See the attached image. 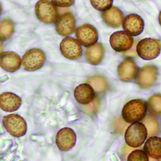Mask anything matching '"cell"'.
<instances>
[{
	"label": "cell",
	"mask_w": 161,
	"mask_h": 161,
	"mask_svg": "<svg viewBox=\"0 0 161 161\" xmlns=\"http://www.w3.org/2000/svg\"><path fill=\"white\" fill-rule=\"evenodd\" d=\"M149 112L154 115H161V95H155L149 99L147 103Z\"/></svg>",
	"instance_id": "22"
},
{
	"label": "cell",
	"mask_w": 161,
	"mask_h": 161,
	"mask_svg": "<svg viewBox=\"0 0 161 161\" xmlns=\"http://www.w3.org/2000/svg\"><path fill=\"white\" fill-rule=\"evenodd\" d=\"M46 60V55L43 51L39 49H32L24 54L21 64L25 70L36 71L43 66Z\"/></svg>",
	"instance_id": "6"
},
{
	"label": "cell",
	"mask_w": 161,
	"mask_h": 161,
	"mask_svg": "<svg viewBox=\"0 0 161 161\" xmlns=\"http://www.w3.org/2000/svg\"><path fill=\"white\" fill-rule=\"evenodd\" d=\"M91 5L96 10L105 11L111 8L113 0H90Z\"/></svg>",
	"instance_id": "25"
},
{
	"label": "cell",
	"mask_w": 161,
	"mask_h": 161,
	"mask_svg": "<svg viewBox=\"0 0 161 161\" xmlns=\"http://www.w3.org/2000/svg\"><path fill=\"white\" fill-rule=\"evenodd\" d=\"M144 150L147 154L153 159L161 160V138L152 136L146 141Z\"/></svg>",
	"instance_id": "20"
},
{
	"label": "cell",
	"mask_w": 161,
	"mask_h": 161,
	"mask_svg": "<svg viewBox=\"0 0 161 161\" xmlns=\"http://www.w3.org/2000/svg\"><path fill=\"white\" fill-rule=\"evenodd\" d=\"M75 0H52L53 3L60 7H68L72 5Z\"/></svg>",
	"instance_id": "28"
},
{
	"label": "cell",
	"mask_w": 161,
	"mask_h": 161,
	"mask_svg": "<svg viewBox=\"0 0 161 161\" xmlns=\"http://www.w3.org/2000/svg\"><path fill=\"white\" fill-rule=\"evenodd\" d=\"M146 102L142 99H135L127 103L123 107L122 116L124 120L129 123L142 120L147 114Z\"/></svg>",
	"instance_id": "1"
},
{
	"label": "cell",
	"mask_w": 161,
	"mask_h": 161,
	"mask_svg": "<svg viewBox=\"0 0 161 161\" xmlns=\"http://www.w3.org/2000/svg\"><path fill=\"white\" fill-rule=\"evenodd\" d=\"M104 50L102 44L97 43L88 47L85 52L86 59L90 64L97 65L103 60Z\"/></svg>",
	"instance_id": "19"
},
{
	"label": "cell",
	"mask_w": 161,
	"mask_h": 161,
	"mask_svg": "<svg viewBox=\"0 0 161 161\" xmlns=\"http://www.w3.org/2000/svg\"><path fill=\"white\" fill-rule=\"evenodd\" d=\"M147 136L145 125L141 122H135L126 130L125 139L127 145L132 147H138L144 144Z\"/></svg>",
	"instance_id": "2"
},
{
	"label": "cell",
	"mask_w": 161,
	"mask_h": 161,
	"mask_svg": "<svg viewBox=\"0 0 161 161\" xmlns=\"http://www.w3.org/2000/svg\"><path fill=\"white\" fill-rule=\"evenodd\" d=\"M158 76V69L153 65L143 67L137 73L136 77L137 84L142 89H147L152 86Z\"/></svg>",
	"instance_id": "8"
},
{
	"label": "cell",
	"mask_w": 161,
	"mask_h": 161,
	"mask_svg": "<svg viewBox=\"0 0 161 161\" xmlns=\"http://www.w3.org/2000/svg\"><path fill=\"white\" fill-rule=\"evenodd\" d=\"M99 105V101L97 99H96L92 102L89 103L88 105H86L84 108L86 111V113L90 114H92L96 113L97 110L98 109Z\"/></svg>",
	"instance_id": "27"
},
{
	"label": "cell",
	"mask_w": 161,
	"mask_h": 161,
	"mask_svg": "<svg viewBox=\"0 0 161 161\" xmlns=\"http://www.w3.org/2000/svg\"><path fill=\"white\" fill-rule=\"evenodd\" d=\"M138 73V68L135 61L131 58L124 59L119 65V78L123 82H130L135 79Z\"/></svg>",
	"instance_id": "14"
},
{
	"label": "cell",
	"mask_w": 161,
	"mask_h": 161,
	"mask_svg": "<svg viewBox=\"0 0 161 161\" xmlns=\"http://www.w3.org/2000/svg\"><path fill=\"white\" fill-rule=\"evenodd\" d=\"M35 13L38 19L45 24L54 23L58 19V11L49 0H40L36 3Z\"/></svg>",
	"instance_id": "4"
},
{
	"label": "cell",
	"mask_w": 161,
	"mask_h": 161,
	"mask_svg": "<svg viewBox=\"0 0 161 161\" xmlns=\"http://www.w3.org/2000/svg\"><path fill=\"white\" fill-rule=\"evenodd\" d=\"M76 134L71 128H64L57 133L56 143L57 147L62 151L70 150L76 143Z\"/></svg>",
	"instance_id": "11"
},
{
	"label": "cell",
	"mask_w": 161,
	"mask_h": 161,
	"mask_svg": "<svg viewBox=\"0 0 161 161\" xmlns=\"http://www.w3.org/2000/svg\"><path fill=\"white\" fill-rule=\"evenodd\" d=\"M161 51V42L158 39L146 38L139 42L136 46L138 56L145 60H152L157 58Z\"/></svg>",
	"instance_id": "3"
},
{
	"label": "cell",
	"mask_w": 161,
	"mask_h": 161,
	"mask_svg": "<svg viewBox=\"0 0 161 161\" xmlns=\"http://www.w3.org/2000/svg\"><path fill=\"white\" fill-rule=\"evenodd\" d=\"M21 63L20 56L14 52H5L1 54L0 65L7 72L17 71L20 69Z\"/></svg>",
	"instance_id": "15"
},
{
	"label": "cell",
	"mask_w": 161,
	"mask_h": 161,
	"mask_svg": "<svg viewBox=\"0 0 161 161\" xmlns=\"http://www.w3.org/2000/svg\"><path fill=\"white\" fill-rule=\"evenodd\" d=\"M76 27V20L72 14L66 13L58 18L55 28L58 34L66 36L72 34Z\"/></svg>",
	"instance_id": "12"
},
{
	"label": "cell",
	"mask_w": 161,
	"mask_h": 161,
	"mask_svg": "<svg viewBox=\"0 0 161 161\" xmlns=\"http://www.w3.org/2000/svg\"><path fill=\"white\" fill-rule=\"evenodd\" d=\"M60 50L65 58L71 60H78L82 54V49L80 43L72 37H66L62 40Z\"/></svg>",
	"instance_id": "9"
},
{
	"label": "cell",
	"mask_w": 161,
	"mask_h": 161,
	"mask_svg": "<svg viewBox=\"0 0 161 161\" xmlns=\"http://www.w3.org/2000/svg\"><path fill=\"white\" fill-rule=\"evenodd\" d=\"M76 37L78 42L85 47H89L97 43L98 34L97 29L90 24L79 26L76 31Z\"/></svg>",
	"instance_id": "7"
},
{
	"label": "cell",
	"mask_w": 161,
	"mask_h": 161,
	"mask_svg": "<svg viewBox=\"0 0 161 161\" xmlns=\"http://www.w3.org/2000/svg\"><path fill=\"white\" fill-rule=\"evenodd\" d=\"M74 97L79 103L88 104L95 97V92L93 87L88 84H81L75 88Z\"/></svg>",
	"instance_id": "17"
},
{
	"label": "cell",
	"mask_w": 161,
	"mask_h": 161,
	"mask_svg": "<svg viewBox=\"0 0 161 161\" xmlns=\"http://www.w3.org/2000/svg\"><path fill=\"white\" fill-rule=\"evenodd\" d=\"M14 32V26L12 20L3 19L0 24V37L2 41L10 38Z\"/></svg>",
	"instance_id": "21"
},
{
	"label": "cell",
	"mask_w": 161,
	"mask_h": 161,
	"mask_svg": "<svg viewBox=\"0 0 161 161\" xmlns=\"http://www.w3.org/2000/svg\"><path fill=\"white\" fill-rule=\"evenodd\" d=\"M144 21L140 16L135 14L128 15L124 18L122 27L126 32L132 36H138L144 31Z\"/></svg>",
	"instance_id": "13"
},
{
	"label": "cell",
	"mask_w": 161,
	"mask_h": 161,
	"mask_svg": "<svg viewBox=\"0 0 161 161\" xmlns=\"http://www.w3.org/2000/svg\"><path fill=\"white\" fill-rule=\"evenodd\" d=\"M3 125L9 134L15 137L24 136L27 131L25 119L16 114L5 116L3 119Z\"/></svg>",
	"instance_id": "5"
},
{
	"label": "cell",
	"mask_w": 161,
	"mask_h": 161,
	"mask_svg": "<svg viewBox=\"0 0 161 161\" xmlns=\"http://www.w3.org/2000/svg\"><path fill=\"white\" fill-rule=\"evenodd\" d=\"M142 122L146 126L148 136L156 135L159 132V124L156 119L151 116H147Z\"/></svg>",
	"instance_id": "23"
},
{
	"label": "cell",
	"mask_w": 161,
	"mask_h": 161,
	"mask_svg": "<svg viewBox=\"0 0 161 161\" xmlns=\"http://www.w3.org/2000/svg\"><path fill=\"white\" fill-rule=\"evenodd\" d=\"M110 43L115 51L123 52L131 49L133 45L134 40L132 37L126 32L119 31L111 35Z\"/></svg>",
	"instance_id": "10"
},
{
	"label": "cell",
	"mask_w": 161,
	"mask_h": 161,
	"mask_svg": "<svg viewBox=\"0 0 161 161\" xmlns=\"http://www.w3.org/2000/svg\"><path fill=\"white\" fill-rule=\"evenodd\" d=\"M102 17L106 25L113 28L120 27L123 20V13L116 7H111L104 11Z\"/></svg>",
	"instance_id": "18"
},
{
	"label": "cell",
	"mask_w": 161,
	"mask_h": 161,
	"mask_svg": "<svg viewBox=\"0 0 161 161\" xmlns=\"http://www.w3.org/2000/svg\"><path fill=\"white\" fill-rule=\"evenodd\" d=\"M159 22L160 25L161 26V12H160L159 15Z\"/></svg>",
	"instance_id": "29"
},
{
	"label": "cell",
	"mask_w": 161,
	"mask_h": 161,
	"mask_svg": "<svg viewBox=\"0 0 161 161\" xmlns=\"http://www.w3.org/2000/svg\"><path fill=\"white\" fill-rule=\"evenodd\" d=\"M88 83L97 92H103L107 88V84L106 81L100 76L92 77L88 80Z\"/></svg>",
	"instance_id": "24"
},
{
	"label": "cell",
	"mask_w": 161,
	"mask_h": 161,
	"mask_svg": "<svg viewBox=\"0 0 161 161\" xmlns=\"http://www.w3.org/2000/svg\"><path fill=\"white\" fill-rule=\"evenodd\" d=\"M148 156L142 150H136L132 152L128 157L129 161H148Z\"/></svg>",
	"instance_id": "26"
},
{
	"label": "cell",
	"mask_w": 161,
	"mask_h": 161,
	"mask_svg": "<svg viewBox=\"0 0 161 161\" xmlns=\"http://www.w3.org/2000/svg\"><path fill=\"white\" fill-rule=\"evenodd\" d=\"M22 99L16 94L12 92H4L0 96V107L6 112H14L19 109Z\"/></svg>",
	"instance_id": "16"
}]
</instances>
